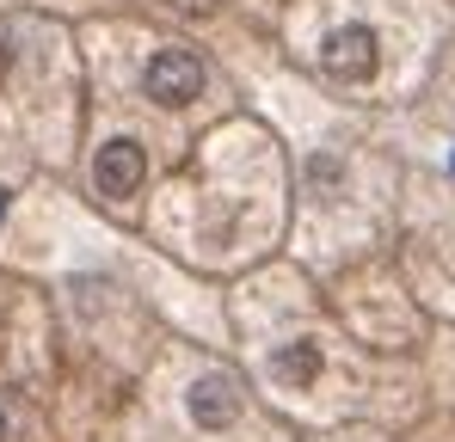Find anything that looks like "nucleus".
I'll list each match as a JSON object with an SVG mask.
<instances>
[{"instance_id": "obj_3", "label": "nucleus", "mask_w": 455, "mask_h": 442, "mask_svg": "<svg viewBox=\"0 0 455 442\" xmlns=\"http://www.w3.org/2000/svg\"><path fill=\"white\" fill-rule=\"evenodd\" d=\"M204 92V62L191 50H160L148 62V99L154 105H191Z\"/></svg>"}, {"instance_id": "obj_5", "label": "nucleus", "mask_w": 455, "mask_h": 442, "mask_svg": "<svg viewBox=\"0 0 455 442\" xmlns=\"http://www.w3.org/2000/svg\"><path fill=\"white\" fill-rule=\"evenodd\" d=\"M271 375L277 381H290V387H307V381H320V344H283L277 357H271Z\"/></svg>"}, {"instance_id": "obj_2", "label": "nucleus", "mask_w": 455, "mask_h": 442, "mask_svg": "<svg viewBox=\"0 0 455 442\" xmlns=\"http://www.w3.org/2000/svg\"><path fill=\"white\" fill-rule=\"evenodd\" d=\"M142 178H148V154L130 142V136H117V142H105L92 154V185H99V197H136Z\"/></svg>"}, {"instance_id": "obj_1", "label": "nucleus", "mask_w": 455, "mask_h": 442, "mask_svg": "<svg viewBox=\"0 0 455 442\" xmlns=\"http://www.w3.org/2000/svg\"><path fill=\"white\" fill-rule=\"evenodd\" d=\"M376 62H381V50H376V31H370V25H339V31L320 43V68L332 74V80H345V86L370 80Z\"/></svg>"}, {"instance_id": "obj_4", "label": "nucleus", "mask_w": 455, "mask_h": 442, "mask_svg": "<svg viewBox=\"0 0 455 442\" xmlns=\"http://www.w3.org/2000/svg\"><path fill=\"white\" fill-rule=\"evenodd\" d=\"M234 412H240V381H234V375H204V381L191 387V418H197L204 430L234 424Z\"/></svg>"}, {"instance_id": "obj_7", "label": "nucleus", "mask_w": 455, "mask_h": 442, "mask_svg": "<svg viewBox=\"0 0 455 442\" xmlns=\"http://www.w3.org/2000/svg\"><path fill=\"white\" fill-rule=\"evenodd\" d=\"M0 430H12V412H6V393H0Z\"/></svg>"}, {"instance_id": "obj_6", "label": "nucleus", "mask_w": 455, "mask_h": 442, "mask_svg": "<svg viewBox=\"0 0 455 442\" xmlns=\"http://www.w3.org/2000/svg\"><path fill=\"white\" fill-rule=\"evenodd\" d=\"M172 6H185V12H216V0H172Z\"/></svg>"}]
</instances>
